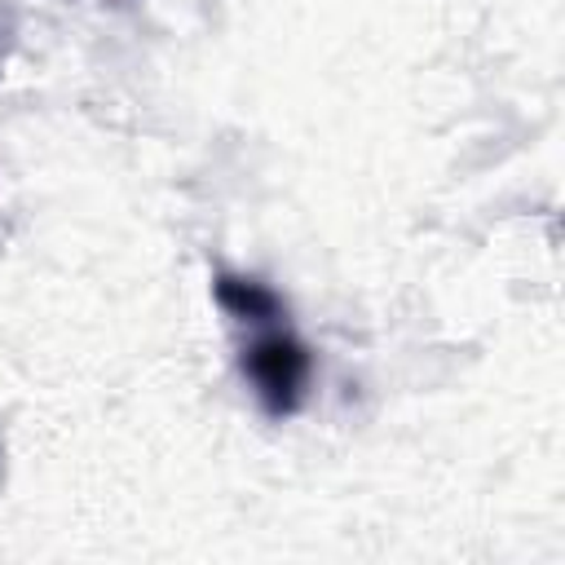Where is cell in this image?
I'll use <instances>...</instances> for the list:
<instances>
[{
    "label": "cell",
    "mask_w": 565,
    "mask_h": 565,
    "mask_svg": "<svg viewBox=\"0 0 565 565\" xmlns=\"http://www.w3.org/2000/svg\"><path fill=\"white\" fill-rule=\"evenodd\" d=\"M238 366H243V375H247V384H252V393H256V402H260V411L269 419L296 415L300 402H305V388L313 380V353H309V344L296 331L278 327V322L274 327H260L243 344Z\"/></svg>",
    "instance_id": "obj_1"
},
{
    "label": "cell",
    "mask_w": 565,
    "mask_h": 565,
    "mask_svg": "<svg viewBox=\"0 0 565 565\" xmlns=\"http://www.w3.org/2000/svg\"><path fill=\"white\" fill-rule=\"evenodd\" d=\"M212 300L234 322H247V327H274V322L287 318V305H282V296L269 282L234 274V269H216L212 274Z\"/></svg>",
    "instance_id": "obj_2"
}]
</instances>
